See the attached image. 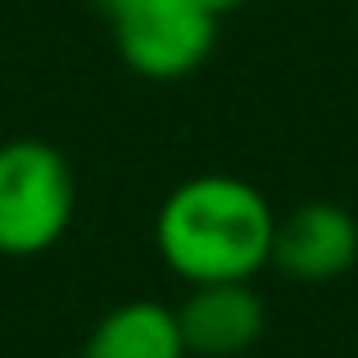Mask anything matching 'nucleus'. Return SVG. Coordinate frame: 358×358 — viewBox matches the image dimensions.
<instances>
[{"mask_svg": "<svg viewBox=\"0 0 358 358\" xmlns=\"http://www.w3.org/2000/svg\"><path fill=\"white\" fill-rule=\"evenodd\" d=\"M277 213L259 186L231 173H204L173 186L159 204L155 245L159 259L186 281H250L272 263Z\"/></svg>", "mask_w": 358, "mask_h": 358, "instance_id": "nucleus-1", "label": "nucleus"}, {"mask_svg": "<svg viewBox=\"0 0 358 358\" xmlns=\"http://www.w3.org/2000/svg\"><path fill=\"white\" fill-rule=\"evenodd\" d=\"M78 182L69 159L45 141L0 145V254L32 259L69 231Z\"/></svg>", "mask_w": 358, "mask_h": 358, "instance_id": "nucleus-2", "label": "nucleus"}, {"mask_svg": "<svg viewBox=\"0 0 358 358\" xmlns=\"http://www.w3.org/2000/svg\"><path fill=\"white\" fill-rule=\"evenodd\" d=\"M114 45L136 78H191L218 41V14L204 0H100Z\"/></svg>", "mask_w": 358, "mask_h": 358, "instance_id": "nucleus-3", "label": "nucleus"}, {"mask_svg": "<svg viewBox=\"0 0 358 358\" xmlns=\"http://www.w3.org/2000/svg\"><path fill=\"white\" fill-rule=\"evenodd\" d=\"M272 263L290 281H336L358 263V222L341 204H299L290 218L277 222Z\"/></svg>", "mask_w": 358, "mask_h": 358, "instance_id": "nucleus-4", "label": "nucleus"}, {"mask_svg": "<svg viewBox=\"0 0 358 358\" xmlns=\"http://www.w3.org/2000/svg\"><path fill=\"white\" fill-rule=\"evenodd\" d=\"M173 313H177V327H182L186 354H200V358H236L268 327V308L254 295L250 281L191 286V295Z\"/></svg>", "mask_w": 358, "mask_h": 358, "instance_id": "nucleus-5", "label": "nucleus"}, {"mask_svg": "<svg viewBox=\"0 0 358 358\" xmlns=\"http://www.w3.org/2000/svg\"><path fill=\"white\" fill-rule=\"evenodd\" d=\"M82 358H186V341L168 304L127 299L96 322Z\"/></svg>", "mask_w": 358, "mask_h": 358, "instance_id": "nucleus-6", "label": "nucleus"}, {"mask_svg": "<svg viewBox=\"0 0 358 358\" xmlns=\"http://www.w3.org/2000/svg\"><path fill=\"white\" fill-rule=\"evenodd\" d=\"M204 5H209L213 14L222 18V14H231V9H236V5H245V0H204Z\"/></svg>", "mask_w": 358, "mask_h": 358, "instance_id": "nucleus-7", "label": "nucleus"}]
</instances>
